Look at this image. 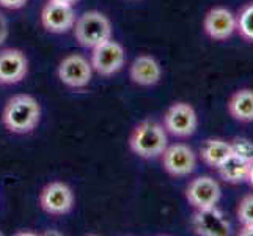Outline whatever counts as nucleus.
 Instances as JSON below:
<instances>
[{"mask_svg":"<svg viewBox=\"0 0 253 236\" xmlns=\"http://www.w3.org/2000/svg\"><path fill=\"white\" fill-rule=\"evenodd\" d=\"M231 145H233V151L244 154L247 157H253V143L250 141H247V139L238 137L231 142Z\"/></svg>","mask_w":253,"mask_h":236,"instance_id":"aec40b11","label":"nucleus"},{"mask_svg":"<svg viewBox=\"0 0 253 236\" xmlns=\"http://www.w3.org/2000/svg\"><path fill=\"white\" fill-rule=\"evenodd\" d=\"M192 227H194V232L200 236H228L230 235V224L217 206L195 209Z\"/></svg>","mask_w":253,"mask_h":236,"instance_id":"ddd939ff","label":"nucleus"},{"mask_svg":"<svg viewBox=\"0 0 253 236\" xmlns=\"http://www.w3.org/2000/svg\"><path fill=\"white\" fill-rule=\"evenodd\" d=\"M29 73V60L19 49L0 50V85L22 82Z\"/></svg>","mask_w":253,"mask_h":236,"instance_id":"f8f14e48","label":"nucleus"},{"mask_svg":"<svg viewBox=\"0 0 253 236\" xmlns=\"http://www.w3.org/2000/svg\"><path fill=\"white\" fill-rule=\"evenodd\" d=\"M74 192L63 181H50L40 192V206L50 216H63L73 211Z\"/></svg>","mask_w":253,"mask_h":236,"instance_id":"39448f33","label":"nucleus"},{"mask_svg":"<svg viewBox=\"0 0 253 236\" xmlns=\"http://www.w3.org/2000/svg\"><path fill=\"white\" fill-rule=\"evenodd\" d=\"M126 62L125 47L115 40H109L93 49L91 66L102 77H110L121 71Z\"/></svg>","mask_w":253,"mask_h":236,"instance_id":"423d86ee","label":"nucleus"},{"mask_svg":"<svg viewBox=\"0 0 253 236\" xmlns=\"http://www.w3.org/2000/svg\"><path fill=\"white\" fill-rule=\"evenodd\" d=\"M236 216L241 225L253 224V194H247L241 198V202L236 209Z\"/></svg>","mask_w":253,"mask_h":236,"instance_id":"6ab92c4d","label":"nucleus"},{"mask_svg":"<svg viewBox=\"0 0 253 236\" xmlns=\"http://www.w3.org/2000/svg\"><path fill=\"white\" fill-rule=\"evenodd\" d=\"M222 198V188L219 181L209 175H202L192 180L186 188L187 203L195 209L217 206Z\"/></svg>","mask_w":253,"mask_h":236,"instance_id":"0eeeda50","label":"nucleus"},{"mask_svg":"<svg viewBox=\"0 0 253 236\" xmlns=\"http://www.w3.org/2000/svg\"><path fill=\"white\" fill-rule=\"evenodd\" d=\"M54 2L66 3V5H74V3H77V2H79V0H54Z\"/></svg>","mask_w":253,"mask_h":236,"instance_id":"393cba45","label":"nucleus"},{"mask_svg":"<svg viewBox=\"0 0 253 236\" xmlns=\"http://www.w3.org/2000/svg\"><path fill=\"white\" fill-rule=\"evenodd\" d=\"M226 109H228L230 117L239 123H253V90H236L226 102Z\"/></svg>","mask_w":253,"mask_h":236,"instance_id":"dca6fc26","label":"nucleus"},{"mask_svg":"<svg viewBox=\"0 0 253 236\" xmlns=\"http://www.w3.org/2000/svg\"><path fill=\"white\" fill-rule=\"evenodd\" d=\"M169 145L165 128L154 120L140 121L129 136V148L142 159H156Z\"/></svg>","mask_w":253,"mask_h":236,"instance_id":"f03ea898","label":"nucleus"},{"mask_svg":"<svg viewBox=\"0 0 253 236\" xmlns=\"http://www.w3.org/2000/svg\"><path fill=\"white\" fill-rule=\"evenodd\" d=\"M76 41L85 49H94L102 43L112 40V24L109 17L101 11H86L76 19Z\"/></svg>","mask_w":253,"mask_h":236,"instance_id":"7ed1b4c3","label":"nucleus"},{"mask_svg":"<svg viewBox=\"0 0 253 236\" xmlns=\"http://www.w3.org/2000/svg\"><path fill=\"white\" fill-rule=\"evenodd\" d=\"M161 157L164 170L174 178L189 177L197 169V154L186 143L167 145Z\"/></svg>","mask_w":253,"mask_h":236,"instance_id":"1a4fd4ad","label":"nucleus"},{"mask_svg":"<svg viewBox=\"0 0 253 236\" xmlns=\"http://www.w3.org/2000/svg\"><path fill=\"white\" fill-rule=\"evenodd\" d=\"M57 74L60 82L69 89H85L93 77V66L84 55L69 54L58 65Z\"/></svg>","mask_w":253,"mask_h":236,"instance_id":"6e6552de","label":"nucleus"},{"mask_svg":"<svg viewBox=\"0 0 253 236\" xmlns=\"http://www.w3.org/2000/svg\"><path fill=\"white\" fill-rule=\"evenodd\" d=\"M249 164H250V157L233 151L219 165L217 170H219L220 178L225 183H228V185H239V183H244L247 178Z\"/></svg>","mask_w":253,"mask_h":236,"instance_id":"f3484780","label":"nucleus"},{"mask_svg":"<svg viewBox=\"0 0 253 236\" xmlns=\"http://www.w3.org/2000/svg\"><path fill=\"white\" fill-rule=\"evenodd\" d=\"M8 38V21L6 17L0 13V46L3 45Z\"/></svg>","mask_w":253,"mask_h":236,"instance_id":"4be33fe9","label":"nucleus"},{"mask_svg":"<svg viewBox=\"0 0 253 236\" xmlns=\"http://www.w3.org/2000/svg\"><path fill=\"white\" fill-rule=\"evenodd\" d=\"M29 0H0V6L6 10H21L27 5Z\"/></svg>","mask_w":253,"mask_h":236,"instance_id":"412c9836","label":"nucleus"},{"mask_svg":"<svg viewBox=\"0 0 253 236\" xmlns=\"http://www.w3.org/2000/svg\"><path fill=\"white\" fill-rule=\"evenodd\" d=\"M233 153V145L230 141L219 137H209L200 146V157L211 169H219V165Z\"/></svg>","mask_w":253,"mask_h":236,"instance_id":"2eb2a0df","label":"nucleus"},{"mask_svg":"<svg viewBox=\"0 0 253 236\" xmlns=\"http://www.w3.org/2000/svg\"><path fill=\"white\" fill-rule=\"evenodd\" d=\"M76 13L73 10V5L60 3L49 0L41 10V24L50 33H66L76 24Z\"/></svg>","mask_w":253,"mask_h":236,"instance_id":"9b49d317","label":"nucleus"},{"mask_svg":"<svg viewBox=\"0 0 253 236\" xmlns=\"http://www.w3.org/2000/svg\"><path fill=\"white\" fill-rule=\"evenodd\" d=\"M41 107L32 94H14L6 101L2 123L13 134H29L40 125Z\"/></svg>","mask_w":253,"mask_h":236,"instance_id":"f257e3e1","label":"nucleus"},{"mask_svg":"<svg viewBox=\"0 0 253 236\" xmlns=\"http://www.w3.org/2000/svg\"><path fill=\"white\" fill-rule=\"evenodd\" d=\"M162 126L169 134L186 139L195 134L198 128V117L195 109L189 102H173L171 106L164 113Z\"/></svg>","mask_w":253,"mask_h":236,"instance_id":"20e7f679","label":"nucleus"},{"mask_svg":"<svg viewBox=\"0 0 253 236\" xmlns=\"http://www.w3.org/2000/svg\"><path fill=\"white\" fill-rule=\"evenodd\" d=\"M0 235H2V232H0Z\"/></svg>","mask_w":253,"mask_h":236,"instance_id":"a878e982","label":"nucleus"},{"mask_svg":"<svg viewBox=\"0 0 253 236\" xmlns=\"http://www.w3.org/2000/svg\"><path fill=\"white\" fill-rule=\"evenodd\" d=\"M130 81L140 87H153L162 79V68L151 55H138L129 68Z\"/></svg>","mask_w":253,"mask_h":236,"instance_id":"4468645a","label":"nucleus"},{"mask_svg":"<svg viewBox=\"0 0 253 236\" xmlns=\"http://www.w3.org/2000/svg\"><path fill=\"white\" fill-rule=\"evenodd\" d=\"M236 33L242 40L253 43V2L246 3L236 13Z\"/></svg>","mask_w":253,"mask_h":236,"instance_id":"a211bd4d","label":"nucleus"},{"mask_svg":"<svg viewBox=\"0 0 253 236\" xmlns=\"http://www.w3.org/2000/svg\"><path fill=\"white\" fill-rule=\"evenodd\" d=\"M203 30L214 41H226L236 33V14L225 6H214L203 17Z\"/></svg>","mask_w":253,"mask_h":236,"instance_id":"9d476101","label":"nucleus"},{"mask_svg":"<svg viewBox=\"0 0 253 236\" xmlns=\"http://www.w3.org/2000/svg\"><path fill=\"white\" fill-rule=\"evenodd\" d=\"M246 181L253 188V157H250V164H249V172H247V178Z\"/></svg>","mask_w":253,"mask_h":236,"instance_id":"b1692460","label":"nucleus"},{"mask_svg":"<svg viewBox=\"0 0 253 236\" xmlns=\"http://www.w3.org/2000/svg\"><path fill=\"white\" fill-rule=\"evenodd\" d=\"M239 236H253V224L250 225H241V230L238 232Z\"/></svg>","mask_w":253,"mask_h":236,"instance_id":"5701e85b","label":"nucleus"}]
</instances>
